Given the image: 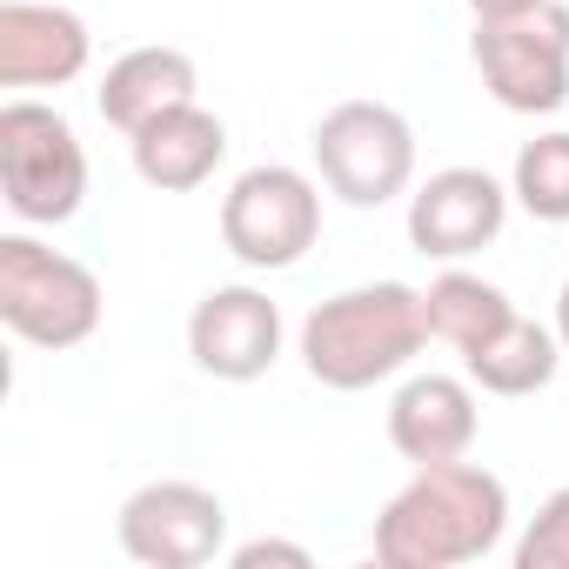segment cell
I'll use <instances>...</instances> for the list:
<instances>
[{"label": "cell", "instance_id": "1", "mask_svg": "<svg viewBox=\"0 0 569 569\" xmlns=\"http://www.w3.org/2000/svg\"><path fill=\"white\" fill-rule=\"evenodd\" d=\"M509 529V482L469 456L416 469L376 516L382 569H456L482 562Z\"/></svg>", "mask_w": 569, "mask_h": 569}, {"label": "cell", "instance_id": "2", "mask_svg": "<svg viewBox=\"0 0 569 569\" xmlns=\"http://www.w3.org/2000/svg\"><path fill=\"white\" fill-rule=\"evenodd\" d=\"M422 342H429L422 289H409V281H362V289H342L309 309L302 369L336 396H362L402 376L422 356Z\"/></svg>", "mask_w": 569, "mask_h": 569}, {"label": "cell", "instance_id": "3", "mask_svg": "<svg viewBox=\"0 0 569 569\" xmlns=\"http://www.w3.org/2000/svg\"><path fill=\"white\" fill-rule=\"evenodd\" d=\"M108 316L101 274L34 234H8L0 241V322H8L21 342L34 349H81L94 342Z\"/></svg>", "mask_w": 569, "mask_h": 569}, {"label": "cell", "instance_id": "4", "mask_svg": "<svg viewBox=\"0 0 569 569\" xmlns=\"http://www.w3.org/2000/svg\"><path fill=\"white\" fill-rule=\"evenodd\" d=\"M0 194H8L14 221H28V228H61L81 214L88 148L61 108L28 101V94L0 108Z\"/></svg>", "mask_w": 569, "mask_h": 569}, {"label": "cell", "instance_id": "5", "mask_svg": "<svg viewBox=\"0 0 569 569\" xmlns=\"http://www.w3.org/2000/svg\"><path fill=\"white\" fill-rule=\"evenodd\" d=\"M469 61L496 108L509 114H556L569 101V8L529 0L516 14H489L469 34Z\"/></svg>", "mask_w": 569, "mask_h": 569}, {"label": "cell", "instance_id": "6", "mask_svg": "<svg viewBox=\"0 0 569 569\" xmlns=\"http://www.w3.org/2000/svg\"><path fill=\"white\" fill-rule=\"evenodd\" d=\"M316 174L349 208H389L416 181V128L389 101H336L309 134Z\"/></svg>", "mask_w": 569, "mask_h": 569}, {"label": "cell", "instance_id": "7", "mask_svg": "<svg viewBox=\"0 0 569 569\" xmlns=\"http://www.w3.org/2000/svg\"><path fill=\"white\" fill-rule=\"evenodd\" d=\"M322 234V181L289 168V161H261V168H241L221 194V248L254 268V274H274V268H296Z\"/></svg>", "mask_w": 569, "mask_h": 569}, {"label": "cell", "instance_id": "8", "mask_svg": "<svg viewBox=\"0 0 569 569\" xmlns=\"http://www.w3.org/2000/svg\"><path fill=\"white\" fill-rule=\"evenodd\" d=\"M114 536L141 569H201V562L228 556V502L208 482L154 476L121 502Z\"/></svg>", "mask_w": 569, "mask_h": 569}, {"label": "cell", "instance_id": "9", "mask_svg": "<svg viewBox=\"0 0 569 569\" xmlns=\"http://www.w3.org/2000/svg\"><path fill=\"white\" fill-rule=\"evenodd\" d=\"M509 201L516 194L489 168H436L409 194V248L429 261H469L502 234Z\"/></svg>", "mask_w": 569, "mask_h": 569}, {"label": "cell", "instance_id": "10", "mask_svg": "<svg viewBox=\"0 0 569 569\" xmlns=\"http://www.w3.org/2000/svg\"><path fill=\"white\" fill-rule=\"evenodd\" d=\"M188 356L214 382H261L281 362V309L248 281L208 289L188 316Z\"/></svg>", "mask_w": 569, "mask_h": 569}, {"label": "cell", "instance_id": "11", "mask_svg": "<svg viewBox=\"0 0 569 569\" xmlns=\"http://www.w3.org/2000/svg\"><path fill=\"white\" fill-rule=\"evenodd\" d=\"M94 61V34L61 0H0V88H68Z\"/></svg>", "mask_w": 569, "mask_h": 569}, {"label": "cell", "instance_id": "12", "mask_svg": "<svg viewBox=\"0 0 569 569\" xmlns=\"http://www.w3.org/2000/svg\"><path fill=\"white\" fill-rule=\"evenodd\" d=\"M482 436V409H476V382L469 376H409L389 396V442L402 462L429 469V462H456L469 456Z\"/></svg>", "mask_w": 569, "mask_h": 569}, {"label": "cell", "instance_id": "13", "mask_svg": "<svg viewBox=\"0 0 569 569\" xmlns=\"http://www.w3.org/2000/svg\"><path fill=\"white\" fill-rule=\"evenodd\" d=\"M128 154H134V174L154 194H188V188L214 181V168L228 161V128L201 101H181V108L154 114L148 128H134Z\"/></svg>", "mask_w": 569, "mask_h": 569}, {"label": "cell", "instance_id": "14", "mask_svg": "<svg viewBox=\"0 0 569 569\" xmlns=\"http://www.w3.org/2000/svg\"><path fill=\"white\" fill-rule=\"evenodd\" d=\"M194 88H201V74H194V54H188V48H128V54L101 74L94 101H101V121H108V128L134 134V128H148L154 114L194 101Z\"/></svg>", "mask_w": 569, "mask_h": 569}, {"label": "cell", "instance_id": "15", "mask_svg": "<svg viewBox=\"0 0 569 569\" xmlns=\"http://www.w3.org/2000/svg\"><path fill=\"white\" fill-rule=\"evenodd\" d=\"M556 369H562V336H556V329H542V322H529L522 309H516V316L482 342V349H469V356H462V376H469L482 396H502V402L549 389V382H556Z\"/></svg>", "mask_w": 569, "mask_h": 569}, {"label": "cell", "instance_id": "16", "mask_svg": "<svg viewBox=\"0 0 569 569\" xmlns=\"http://www.w3.org/2000/svg\"><path fill=\"white\" fill-rule=\"evenodd\" d=\"M422 309H429V336L449 342L456 356L482 349V342L516 316V302L496 289V281H482V274H469V268H456V261L422 289Z\"/></svg>", "mask_w": 569, "mask_h": 569}, {"label": "cell", "instance_id": "17", "mask_svg": "<svg viewBox=\"0 0 569 569\" xmlns=\"http://www.w3.org/2000/svg\"><path fill=\"white\" fill-rule=\"evenodd\" d=\"M509 194L536 221H556V228L569 221V128H549V134H536V141L516 148Z\"/></svg>", "mask_w": 569, "mask_h": 569}, {"label": "cell", "instance_id": "18", "mask_svg": "<svg viewBox=\"0 0 569 569\" xmlns=\"http://www.w3.org/2000/svg\"><path fill=\"white\" fill-rule=\"evenodd\" d=\"M516 569H569V482L542 496V509L529 516L522 542H516Z\"/></svg>", "mask_w": 569, "mask_h": 569}, {"label": "cell", "instance_id": "19", "mask_svg": "<svg viewBox=\"0 0 569 569\" xmlns=\"http://www.w3.org/2000/svg\"><path fill=\"white\" fill-rule=\"evenodd\" d=\"M228 562H234V569H261V562H289V569H309L316 556H309L302 542H281V536H254V542H234V549H228Z\"/></svg>", "mask_w": 569, "mask_h": 569}, {"label": "cell", "instance_id": "20", "mask_svg": "<svg viewBox=\"0 0 569 569\" xmlns=\"http://www.w3.org/2000/svg\"><path fill=\"white\" fill-rule=\"evenodd\" d=\"M516 8H529V0H469V14H476V21H489V14H516Z\"/></svg>", "mask_w": 569, "mask_h": 569}, {"label": "cell", "instance_id": "21", "mask_svg": "<svg viewBox=\"0 0 569 569\" xmlns=\"http://www.w3.org/2000/svg\"><path fill=\"white\" fill-rule=\"evenodd\" d=\"M556 336H562V356H569V281H562V296H556Z\"/></svg>", "mask_w": 569, "mask_h": 569}]
</instances>
